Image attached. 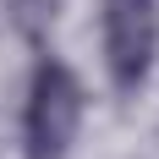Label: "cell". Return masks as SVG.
<instances>
[{"label":"cell","mask_w":159,"mask_h":159,"mask_svg":"<svg viewBox=\"0 0 159 159\" xmlns=\"http://www.w3.org/2000/svg\"><path fill=\"white\" fill-rule=\"evenodd\" d=\"M82 126V82L66 61H39L22 104V159H66Z\"/></svg>","instance_id":"cell-1"},{"label":"cell","mask_w":159,"mask_h":159,"mask_svg":"<svg viewBox=\"0 0 159 159\" xmlns=\"http://www.w3.org/2000/svg\"><path fill=\"white\" fill-rule=\"evenodd\" d=\"M99 44L115 93H137L159 55V0H99Z\"/></svg>","instance_id":"cell-2"}]
</instances>
